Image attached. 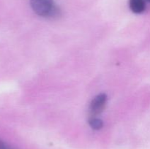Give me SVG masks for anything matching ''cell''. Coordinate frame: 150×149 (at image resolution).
<instances>
[{
    "instance_id": "cell-1",
    "label": "cell",
    "mask_w": 150,
    "mask_h": 149,
    "mask_svg": "<svg viewBox=\"0 0 150 149\" xmlns=\"http://www.w3.org/2000/svg\"><path fill=\"white\" fill-rule=\"evenodd\" d=\"M30 4L34 12L42 17L55 18L61 15V10L54 0H30Z\"/></svg>"
},
{
    "instance_id": "cell-2",
    "label": "cell",
    "mask_w": 150,
    "mask_h": 149,
    "mask_svg": "<svg viewBox=\"0 0 150 149\" xmlns=\"http://www.w3.org/2000/svg\"><path fill=\"white\" fill-rule=\"evenodd\" d=\"M107 102V96L105 93H100L97 95L90 104L89 110L93 115L100 114L103 111Z\"/></svg>"
},
{
    "instance_id": "cell-3",
    "label": "cell",
    "mask_w": 150,
    "mask_h": 149,
    "mask_svg": "<svg viewBox=\"0 0 150 149\" xmlns=\"http://www.w3.org/2000/svg\"><path fill=\"white\" fill-rule=\"evenodd\" d=\"M129 5L132 12L136 14L143 13L146 8L145 0H129Z\"/></svg>"
},
{
    "instance_id": "cell-4",
    "label": "cell",
    "mask_w": 150,
    "mask_h": 149,
    "mask_svg": "<svg viewBox=\"0 0 150 149\" xmlns=\"http://www.w3.org/2000/svg\"><path fill=\"white\" fill-rule=\"evenodd\" d=\"M89 124L92 129L96 130L100 129L103 126V122L102 120L95 118V117H92L89 120Z\"/></svg>"
},
{
    "instance_id": "cell-5",
    "label": "cell",
    "mask_w": 150,
    "mask_h": 149,
    "mask_svg": "<svg viewBox=\"0 0 150 149\" xmlns=\"http://www.w3.org/2000/svg\"><path fill=\"white\" fill-rule=\"evenodd\" d=\"M0 149H14V148H12L11 146L9 145H7V143H5L1 140H0Z\"/></svg>"
},
{
    "instance_id": "cell-6",
    "label": "cell",
    "mask_w": 150,
    "mask_h": 149,
    "mask_svg": "<svg viewBox=\"0 0 150 149\" xmlns=\"http://www.w3.org/2000/svg\"><path fill=\"white\" fill-rule=\"evenodd\" d=\"M146 1H147V2H149L150 3V0H145Z\"/></svg>"
}]
</instances>
